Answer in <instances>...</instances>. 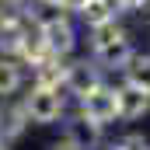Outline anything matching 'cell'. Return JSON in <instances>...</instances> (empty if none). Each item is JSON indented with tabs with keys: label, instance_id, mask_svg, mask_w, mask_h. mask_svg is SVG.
I'll return each mask as SVG.
<instances>
[{
	"label": "cell",
	"instance_id": "cell-20",
	"mask_svg": "<svg viewBox=\"0 0 150 150\" xmlns=\"http://www.w3.org/2000/svg\"><path fill=\"white\" fill-rule=\"evenodd\" d=\"M35 4H52V7H56V4H59V0H35Z\"/></svg>",
	"mask_w": 150,
	"mask_h": 150
},
{
	"label": "cell",
	"instance_id": "cell-14",
	"mask_svg": "<svg viewBox=\"0 0 150 150\" xmlns=\"http://www.w3.org/2000/svg\"><path fill=\"white\" fill-rule=\"evenodd\" d=\"M129 35V28L122 25V21H108V25H98V28H87V52H94V49H101V45H108L115 38Z\"/></svg>",
	"mask_w": 150,
	"mask_h": 150
},
{
	"label": "cell",
	"instance_id": "cell-15",
	"mask_svg": "<svg viewBox=\"0 0 150 150\" xmlns=\"http://www.w3.org/2000/svg\"><path fill=\"white\" fill-rule=\"evenodd\" d=\"M115 143H119L122 150H150V136L147 133H122Z\"/></svg>",
	"mask_w": 150,
	"mask_h": 150
},
{
	"label": "cell",
	"instance_id": "cell-5",
	"mask_svg": "<svg viewBox=\"0 0 150 150\" xmlns=\"http://www.w3.org/2000/svg\"><path fill=\"white\" fill-rule=\"evenodd\" d=\"M115 101H119V122H140L143 115H150V94L129 80L115 84Z\"/></svg>",
	"mask_w": 150,
	"mask_h": 150
},
{
	"label": "cell",
	"instance_id": "cell-16",
	"mask_svg": "<svg viewBox=\"0 0 150 150\" xmlns=\"http://www.w3.org/2000/svg\"><path fill=\"white\" fill-rule=\"evenodd\" d=\"M115 7H119V14L126 18V14H147L150 11V0H112Z\"/></svg>",
	"mask_w": 150,
	"mask_h": 150
},
{
	"label": "cell",
	"instance_id": "cell-7",
	"mask_svg": "<svg viewBox=\"0 0 150 150\" xmlns=\"http://www.w3.org/2000/svg\"><path fill=\"white\" fill-rule=\"evenodd\" d=\"M63 133H67L80 150H101L105 147V129L94 126V122H87V119H80V115H74V112L63 119Z\"/></svg>",
	"mask_w": 150,
	"mask_h": 150
},
{
	"label": "cell",
	"instance_id": "cell-21",
	"mask_svg": "<svg viewBox=\"0 0 150 150\" xmlns=\"http://www.w3.org/2000/svg\"><path fill=\"white\" fill-rule=\"evenodd\" d=\"M0 150H11V143H4V140H0Z\"/></svg>",
	"mask_w": 150,
	"mask_h": 150
},
{
	"label": "cell",
	"instance_id": "cell-19",
	"mask_svg": "<svg viewBox=\"0 0 150 150\" xmlns=\"http://www.w3.org/2000/svg\"><path fill=\"white\" fill-rule=\"evenodd\" d=\"M101 150H122V147H119V143H115V140H112V143H105V147H101Z\"/></svg>",
	"mask_w": 150,
	"mask_h": 150
},
{
	"label": "cell",
	"instance_id": "cell-1",
	"mask_svg": "<svg viewBox=\"0 0 150 150\" xmlns=\"http://www.w3.org/2000/svg\"><path fill=\"white\" fill-rule=\"evenodd\" d=\"M32 126H56L70 115V94L63 87H45V84H28L25 94L18 98Z\"/></svg>",
	"mask_w": 150,
	"mask_h": 150
},
{
	"label": "cell",
	"instance_id": "cell-4",
	"mask_svg": "<svg viewBox=\"0 0 150 150\" xmlns=\"http://www.w3.org/2000/svg\"><path fill=\"white\" fill-rule=\"evenodd\" d=\"M105 80V70L91 59V56H70L67 59V80H63V91L70 94V98H80V94H87L91 87H98Z\"/></svg>",
	"mask_w": 150,
	"mask_h": 150
},
{
	"label": "cell",
	"instance_id": "cell-6",
	"mask_svg": "<svg viewBox=\"0 0 150 150\" xmlns=\"http://www.w3.org/2000/svg\"><path fill=\"white\" fill-rule=\"evenodd\" d=\"M133 52H136V42H133V32L129 35H122V38H115V42H108V45H101V49H94V52H87L105 74H122V67L133 59Z\"/></svg>",
	"mask_w": 150,
	"mask_h": 150
},
{
	"label": "cell",
	"instance_id": "cell-18",
	"mask_svg": "<svg viewBox=\"0 0 150 150\" xmlns=\"http://www.w3.org/2000/svg\"><path fill=\"white\" fill-rule=\"evenodd\" d=\"M56 7H59L63 14H70V18H80V11L87 7V0H59Z\"/></svg>",
	"mask_w": 150,
	"mask_h": 150
},
{
	"label": "cell",
	"instance_id": "cell-11",
	"mask_svg": "<svg viewBox=\"0 0 150 150\" xmlns=\"http://www.w3.org/2000/svg\"><path fill=\"white\" fill-rule=\"evenodd\" d=\"M35 21L25 14V18H11V21H0V56H11V59H18V49H21V42L28 35V28H32Z\"/></svg>",
	"mask_w": 150,
	"mask_h": 150
},
{
	"label": "cell",
	"instance_id": "cell-2",
	"mask_svg": "<svg viewBox=\"0 0 150 150\" xmlns=\"http://www.w3.org/2000/svg\"><path fill=\"white\" fill-rule=\"evenodd\" d=\"M74 21L77 18L63 14V11H52L49 18L38 21V35H42V42H45V52H52V56H59V59H70V56L77 52L80 32H77Z\"/></svg>",
	"mask_w": 150,
	"mask_h": 150
},
{
	"label": "cell",
	"instance_id": "cell-13",
	"mask_svg": "<svg viewBox=\"0 0 150 150\" xmlns=\"http://www.w3.org/2000/svg\"><path fill=\"white\" fill-rule=\"evenodd\" d=\"M122 80H129V84L143 87V91L150 94V52L136 49V52H133V59L122 67Z\"/></svg>",
	"mask_w": 150,
	"mask_h": 150
},
{
	"label": "cell",
	"instance_id": "cell-3",
	"mask_svg": "<svg viewBox=\"0 0 150 150\" xmlns=\"http://www.w3.org/2000/svg\"><path fill=\"white\" fill-rule=\"evenodd\" d=\"M74 115L87 119V122H94V126H101V129H108L112 122H119V101H115V84L101 80L98 87H91L87 94H80V98H77V105H74Z\"/></svg>",
	"mask_w": 150,
	"mask_h": 150
},
{
	"label": "cell",
	"instance_id": "cell-12",
	"mask_svg": "<svg viewBox=\"0 0 150 150\" xmlns=\"http://www.w3.org/2000/svg\"><path fill=\"white\" fill-rule=\"evenodd\" d=\"M77 21L84 28H98V25H108V21H122V14H119V7L112 0H87V7L80 11Z\"/></svg>",
	"mask_w": 150,
	"mask_h": 150
},
{
	"label": "cell",
	"instance_id": "cell-8",
	"mask_svg": "<svg viewBox=\"0 0 150 150\" xmlns=\"http://www.w3.org/2000/svg\"><path fill=\"white\" fill-rule=\"evenodd\" d=\"M28 115H25V108H21V101L18 98H11V101H0V140L4 143H18L25 133H28Z\"/></svg>",
	"mask_w": 150,
	"mask_h": 150
},
{
	"label": "cell",
	"instance_id": "cell-22",
	"mask_svg": "<svg viewBox=\"0 0 150 150\" xmlns=\"http://www.w3.org/2000/svg\"><path fill=\"white\" fill-rule=\"evenodd\" d=\"M143 18H147V28H150V11H147V14H143Z\"/></svg>",
	"mask_w": 150,
	"mask_h": 150
},
{
	"label": "cell",
	"instance_id": "cell-9",
	"mask_svg": "<svg viewBox=\"0 0 150 150\" xmlns=\"http://www.w3.org/2000/svg\"><path fill=\"white\" fill-rule=\"evenodd\" d=\"M25 87H28V70H25L18 59H11V56H0V101H11V98H18Z\"/></svg>",
	"mask_w": 150,
	"mask_h": 150
},
{
	"label": "cell",
	"instance_id": "cell-10",
	"mask_svg": "<svg viewBox=\"0 0 150 150\" xmlns=\"http://www.w3.org/2000/svg\"><path fill=\"white\" fill-rule=\"evenodd\" d=\"M67 80V59L59 56H42L35 67H28V84H45V87H63Z\"/></svg>",
	"mask_w": 150,
	"mask_h": 150
},
{
	"label": "cell",
	"instance_id": "cell-17",
	"mask_svg": "<svg viewBox=\"0 0 150 150\" xmlns=\"http://www.w3.org/2000/svg\"><path fill=\"white\" fill-rule=\"evenodd\" d=\"M45 150H80V147H77L74 140L59 129V136H56V140H49V143H45Z\"/></svg>",
	"mask_w": 150,
	"mask_h": 150
}]
</instances>
